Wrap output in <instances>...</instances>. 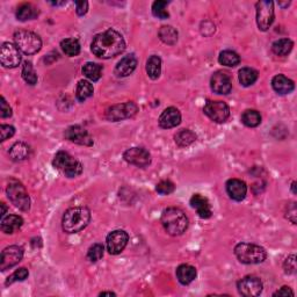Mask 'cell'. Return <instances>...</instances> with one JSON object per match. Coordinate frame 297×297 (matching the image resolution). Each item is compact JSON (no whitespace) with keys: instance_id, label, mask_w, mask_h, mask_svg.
Instances as JSON below:
<instances>
[{"instance_id":"6da1fadb","label":"cell","mask_w":297,"mask_h":297,"mask_svg":"<svg viewBox=\"0 0 297 297\" xmlns=\"http://www.w3.org/2000/svg\"><path fill=\"white\" fill-rule=\"evenodd\" d=\"M126 49V42L122 35L114 29L95 35L91 44V50L99 58L109 59L122 54Z\"/></svg>"},{"instance_id":"7a4b0ae2","label":"cell","mask_w":297,"mask_h":297,"mask_svg":"<svg viewBox=\"0 0 297 297\" xmlns=\"http://www.w3.org/2000/svg\"><path fill=\"white\" fill-rule=\"evenodd\" d=\"M161 224L165 231L171 236H180L188 228V218L181 209L175 207L167 208L161 214Z\"/></svg>"},{"instance_id":"3957f363","label":"cell","mask_w":297,"mask_h":297,"mask_svg":"<svg viewBox=\"0 0 297 297\" xmlns=\"http://www.w3.org/2000/svg\"><path fill=\"white\" fill-rule=\"evenodd\" d=\"M91 221V211L86 207H73L65 211L62 228L66 233H77L84 230Z\"/></svg>"},{"instance_id":"277c9868","label":"cell","mask_w":297,"mask_h":297,"mask_svg":"<svg viewBox=\"0 0 297 297\" xmlns=\"http://www.w3.org/2000/svg\"><path fill=\"white\" fill-rule=\"evenodd\" d=\"M235 254L240 263L246 265L261 264L267 258V252L264 247L250 243L237 244Z\"/></svg>"},{"instance_id":"5b68a950","label":"cell","mask_w":297,"mask_h":297,"mask_svg":"<svg viewBox=\"0 0 297 297\" xmlns=\"http://www.w3.org/2000/svg\"><path fill=\"white\" fill-rule=\"evenodd\" d=\"M52 165L68 178H76L83 172L81 162L65 151H59L56 153L54 160H52Z\"/></svg>"},{"instance_id":"8992f818","label":"cell","mask_w":297,"mask_h":297,"mask_svg":"<svg viewBox=\"0 0 297 297\" xmlns=\"http://www.w3.org/2000/svg\"><path fill=\"white\" fill-rule=\"evenodd\" d=\"M16 48L24 55H34L41 50L42 40L37 34L29 30H17L14 34Z\"/></svg>"},{"instance_id":"52a82bcc","label":"cell","mask_w":297,"mask_h":297,"mask_svg":"<svg viewBox=\"0 0 297 297\" xmlns=\"http://www.w3.org/2000/svg\"><path fill=\"white\" fill-rule=\"evenodd\" d=\"M7 196L10 202L22 211H28L30 208V197L24 186L17 180L12 179L7 185Z\"/></svg>"},{"instance_id":"ba28073f","label":"cell","mask_w":297,"mask_h":297,"mask_svg":"<svg viewBox=\"0 0 297 297\" xmlns=\"http://www.w3.org/2000/svg\"><path fill=\"white\" fill-rule=\"evenodd\" d=\"M257 9V24L260 30L266 31L274 22L275 12L273 1H258L256 3Z\"/></svg>"},{"instance_id":"9c48e42d","label":"cell","mask_w":297,"mask_h":297,"mask_svg":"<svg viewBox=\"0 0 297 297\" xmlns=\"http://www.w3.org/2000/svg\"><path fill=\"white\" fill-rule=\"evenodd\" d=\"M137 112H139V107H137L135 102L128 101L125 102V104L114 105L109 107L106 111V119L109 120V121L118 122L121 121V120L133 118L134 115H136Z\"/></svg>"},{"instance_id":"30bf717a","label":"cell","mask_w":297,"mask_h":297,"mask_svg":"<svg viewBox=\"0 0 297 297\" xmlns=\"http://www.w3.org/2000/svg\"><path fill=\"white\" fill-rule=\"evenodd\" d=\"M203 112L211 121L216 123H224L230 116L229 106L223 101H208Z\"/></svg>"},{"instance_id":"8fae6325","label":"cell","mask_w":297,"mask_h":297,"mask_svg":"<svg viewBox=\"0 0 297 297\" xmlns=\"http://www.w3.org/2000/svg\"><path fill=\"white\" fill-rule=\"evenodd\" d=\"M0 63L3 68L13 69L19 66L21 63V55L16 45L5 42L0 49Z\"/></svg>"},{"instance_id":"7c38bea8","label":"cell","mask_w":297,"mask_h":297,"mask_svg":"<svg viewBox=\"0 0 297 297\" xmlns=\"http://www.w3.org/2000/svg\"><path fill=\"white\" fill-rule=\"evenodd\" d=\"M239 294L245 297H254L259 296L263 292V282L259 278L249 275V277L243 278L242 280L238 281L237 284Z\"/></svg>"},{"instance_id":"4fadbf2b","label":"cell","mask_w":297,"mask_h":297,"mask_svg":"<svg viewBox=\"0 0 297 297\" xmlns=\"http://www.w3.org/2000/svg\"><path fill=\"white\" fill-rule=\"evenodd\" d=\"M128 240V233L123 231V230H115V231L109 233L107 236V239H106L107 251L111 254H114V256L120 254L126 249Z\"/></svg>"},{"instance_id":"5bb4252c","label":"cell","mask_w":297,"mask_h":297,"mask_svg":"<svg viewBox=\"0 0 297 297\" xmlns=\"http://www.w3.org/2000/svg\"><path fill=\"white\" fill-rule=\"evenodd\" d=\"M123 158H125L127 162L135 165L137 167L141 168L147 167L151 162V155L148 153V151L146 150L144 148H128V150L123 153Z\"/></svg>"},{"instance_id":"9a60e30c","label":"cell","mask_w":297,"mask_h":297,"mask_svg":"<svg viewBox=\"0 0 297 297\" xmlns=\"http://www.w3.org/2000/svg\"><path fill=\"white\" fill-rule=\"evenodd\" d=\"M23 249L17 245H12L6 247L1 252V259H0V270L6 271L8 268L15 266L22 260Z\"/></svg>"},{"instance_id":"2e32d148","label":"cell","mask_w":297,"mask_h":297,"mask_svg":"<svg viewBox=\"0 0 297 297\" xmlns=\"http://www.w3.org/2000/svg\"><path fill=\"white\" fill-rule=\"evenodd\" d=\"M65 139L70 142L79 144V146L91 147L93 146V137L88 132L80 126H71L65 130Z\"/></svg>"},{"instance_id":"e0dca14e","label":"cell","mask_w":297,"mask_h":297,"mask_svg":"<svg viewBox=\"0 0 297 297\" xmlns=\"http://www.w3.org/2000/svg\"><path fill=\"white\" fill-rule=\"evenodd\" d=\"M210 87L215 93L226 95L232 90L231 79H230V77L224 72H215L213 76H211Z\"/></svg>"},{"instance_id":"ac0fdd59","label":"cell","mask_w":297,"mask_h":297,"mask_svg":"<svg viewBox=\"0 0 297 297\" xmlns=\"http://www.w3.org/2000/svg\"><path fill=\"white\" fill-rule=\"evenodd\" d=\"M180 122H181V114H180L179 109H176L175 107L166 108L158 120L159 126L162 129L174 128V127L180 125Z\"/></svg>"},{"instance_id":"d6986e66","label":"cell","mask_w":297,"mask_h":297,"mask_svg":"<svg viewBox=\"0 0 297 297\" xmlns=\"http://www.w3.org/2000/svg\"><path fill=\"white\" fill-rule=\"evenodd\" d=\"M190 206H192L194 209H196L197 215L203 220H207V218H210L211 215H213V210H211V206L209 200L207 197H204L200 194H194L190 199Z\"/></svg>"},{"instance_id":"ffe728a7","label":"cell","mask_w":297,"mask_h":297,"mask_svg":"<svg viewBox=\"0 0 297 297\" xmlns=\"http://www.w3.org/2000/svg\"><path fill=\"white\" fill-rule=\"evenodd\" d=\"M226 192L229 196L235 201H243L247 193L246 183L239 179H230L226 182Z\"/></svg>"},{"instance_id":"44dd1931","label":"cell","mask_w":297,"mask_h":297,"mask_svg":"<svg viewBox=\"0 0 297 297\" xmlns=\"http://www.w3.org/2000/svg\"><path fill=\"white\" fill-rule=\"evenodd\" d=\"M137 66V58L135 55H127L118 63L115 68V73L119 77H128L135 71Z\"/></svg>"},{"instance_id":"7402d4cb","label":"cell","mask_w":297,"mask_h":297,"mask_svg":"<svg viewBox=\"0 0 297 297\" xmlns=\"http://www.w3.org/2000/svg\"><path fill=\"white\" fill-rule=\"evenodd\" d=\"M272 86L273 90L277 92L278 94L286 95L292 93L295 88V84L292 79H289L285 76V74H278L272 80Z\"/></svg>"},{"instance_id":"603a6c76","label":"cell","mask_w":297,"mask_h":297,"mask_svg":"<svg viewBox=\"0 0 297 297\" xmlns=\"http://www.w3.org/2000/svg\"><path fill=\"white\" fill-rule=\"evenodd\" d=\"M23 225V220L21 216L17 215H8L7 217L1 218V231L5 232L6 235H12L20 230L21 226Z\"/></svg>"},{"instance_id":"cb8c5ba5","label":"cell","mask_w":297,"mask_h":297,"mask_svg":"<svg viewBox=\"0 0 297 297\" xmlns=\"http://www.w3.org/2000/svg\"><path fill=\"white\" fill-rule=\"evenodd\" d=\"M196 270L195 267L190 266V265H180L176 268V278L179 282L183 286L192 284L196 279Z\"/></svg>"},{"instance_id":"d4e9b609","label":"cell","mask_w":297,"mask_h":297,"mask_svg":"<svg viewBox=\"0 0 297 297\" xmlns=\"http://www.w3.org/2000/svg\"><path fill=\"white\" fill-rule=\"evenodd\" d=\"M30 148L23 142H17L9 148V157L13 161H22L29 158Z\"/></svg>"},{"instance_id":"484cf974","label":"cell","mask_w":297,"mask_h":297,"mask_svg":"<svg viewBox=\"0 0 297 297\" xmlns=\"http://www.w3.org/2000/svg\"><path fill=\"white\" fill-rule=\"evenodd\" d=\"M174 141L179 148H187L196 141L195 133L189 129H182L175 134Z\"/></svg>"},{"instance_id":"4316f807","label":"cell","mask_w":297,"mask_h":297,"mask_svg":"<svg viewBox=\"0 0 297 297\" xmlns=\"http://www.w3.org/2000/svg\"><path fill=\"white\" fill-rule=\"evenodd\" d=\"M38 15V10L36 7L31 3H22L16 9V19L20 21L33 20Z\"/></svg>"},{"instance_id":"83f0119b","label":"cell","mask_w":297,"mask_h":297,"mask_svg":"<svg viewBox=\"0 0 297 297\" xmlns=\"http://www.w3.org/2000/svg\"><path fill=\"white\" fill-rule=\"evenodd\" d=\"M293 47H294V43H293L292 40H289V38H280V40L275 41L272 44V51L277 56H287L288 54H291Z\"/></svg>"},{"instance_id":"f1b7e54d","label":"cell","mask_w":297,"mask_h":297,"mask_svg":"<svg viewBox=\"0 0 297 297\" xmlns=\"http://www.w3.org/2000/svg\"><path fill=\"white\" fill-rule=\"evenodd\" d=\"M94 93L93 85H92L90 81L87 80H80L77 85V91H76V97L77 100L79 102H84L87 100L88 98H91Z\"/></svg>"},{"instance_id":"f546056e","label":"cell","mask_w":297,"mask_h":297,"mask_svg":"<svg viewBox=\"0 0 297 297\" xmlns=\"http://www.w3.org/2000/svg\"><path fill=\"white\" fill-rule=\"evenodd\" d=\"M147 73L151 79H158L161 73V59L158 56H151L147 62Z\"/></svg>"},{"instance_id":"4dcf8cb0","label":"cell","mask_w":297,"mask_h":297,"mask_svg":"<svg viewBox=\"0 0 297 297\" xmlns=\"http://www.w3.org/2000/svg\"><path fill=\"white\" fill-rule=\"evenodd\" d=\"M218 62L223 66H228V68H235L240 63V57L237 52L232 50H224L220 54Z\"/></svg>"},{"instance_id":"1f68e13d","label":"cell","mask_w":297,"mask_h":297,"mask_svg":"<svg viewBox=\"0 0 297 297\" xmlns=\"http://www.w3.org/2000/svg\"><path fill=\"white\" fill-rule=\"evenodd\" d=\"M159 38L168 45H173L178 41V31L171 26H162L159 29Z\"/></svg>"},{"instance_id":"d6a6232c","label":"cell","mask_w":297,"mask_h":297,"mask_svg":"<svg viewBox=\"0 0 297 297\" xmlns=\"http://www.w3.org/2000/svg\"><path fill=\"white\" fill-rule=\"evenodd\" d=\"M242 122L249 128H256L261 123V115L258 111L254 109H247L243 113Z\"/></svg>"},{"instance_id":"836d02e7","label":"cell","mask_w":297,"mask_h":297,"mask_svg":"<svg viewBox=\"0 0 297 297\" xmlns=\"http://www.w3.org/2000/svg\"><path fill=\"white\" fill-rule=\"evenodd\" d=\"M83 73L90 80L98 81L102 76V68L101 65L97 64V63L88 62L83 66Z\"/></svg>"},{"instance_id":"e575fe53","label":"cell","mask_w":297,"mask_h":297,"mask_svg":"<svg viewBox=\"0 0 297 297\" xmlns=\"http://www.w3.org/2000/svg\"><path fill=\"white\" fill-rule=\"evenodd\" d=\"M61 48L63 52L69 57L78 56L80 52V44L76 38H65L61 42Z\"/></svg>"},{"instance_id":"d590c367","label":"cell","mask_w":297,"mask_h":297,"mask_svg":"<svg viewBox=\"0 0 297 297\" xmlns=\"http://www.w3.org/2000/svg\"><path fill=\"white\" fill-rule=\"evenodd\" d=\"M238 78H239L240 84H242L243 86L247 87V86H251V85H253L254 83H256L258 79V72L254 69L243 68L239 71Z\"/></svg>"},{"instance_id":"8d00e7d4","label":"cell","mask_w":297,"mask_h":297,"mask_svg":"<svg viewBox=\"0 0 297 297\" xmlns=\"http://www.w3.org/2000/svg\"><path fill=\"white\" fill-rule=\"evenodd\" d=\"M167 1H164V0H158V1H154L153 5H152V14L158 19L165 20L168 19L169 13L167 10Z\"/></svg>"},{"instance_id":"74e56055","label":"cell","mask_w":297,"mask_h":297,"mask_svg":"<svg viewBox=\"0 0 297 297\" xmlns=\"http://www.w3.org/2000/svg\"><path fill=\"white\" fill-rule=\"evenodd\" d=\"M22 78L27 84H29L33 86L37 83V74L35 72L33 68V64L30 62H24L22 66Z\"/></svg>"},{"instance_id":"f35d334b","label":"cell","mask_w":297,"mask_h":297,"mask_svg":"<svg viewBox=\"0 0 297 297\" xmlns=\"http://www.w3.org/2000/svg\"><path fill=\"white\" fill-rule=\"evenodd\" d=\"M104 252H105V247L102 244H93L90 249H88L87 252V259L91 261V263H97L104 257Z\"/></svg>"},{"instance_id":"ab89813d","label":"cell","mask_w":297,"mask_h":297,"mask_svg":"<svg viewBox=\"0 0 297 297\" xmlns=\"http://www.w3.org/2000/svg\"><path fill=\"white\" fill-rule=\"evenodd\" d=\"M28 275H29V272H28L27 268H24V267L19 268V270H16L12 275H9V277L7 278L6 286L12 285V284H14V282H17V281L26 280V279L28 278Z\"/></svg>"},{"instance_id":"60d3db41","label":"cell","mask_w":297,"mask_h":297,"mask_svg":"<svg viewBox=\"0 0 297 297\" xmlns=\"http://www.w3.org/2000/svg\"><path fill=\"white\" fill-rule=\"evenodd\" d=\"M174 189H175L174 183L169 181V180H161V181L157 185V187H155V190H157L160 195H168V194L174 192Z\"/></svg>"},{"instance_id":"b9f144b4","label":"cell","mask_w":297,"mask_h":297,"mask_svg":"<svg viewBox=\"0 0 297 297\" xmlns=\"http://www.w3.org/2000/svg\"><path fill=\"white\" fill-rule=\"evenodd\" d=\"M284 268H285V272L287 274H295L296 273V256L295 254H292V256H289L287 259L285 260Z\"/></svg>"},{"instance_id":"7bdbcfd3","label":"cell","mask_w":297,"mask_h":297,"mask_svg":"<svg viewBox=\"0 0 297 297\" xmlns=\"http://www.w3.org/2000/svg\"><path fill=\"white\" fill-rule=\"evenodd\" d=\"M0 134H1V141L3 142V141L13 137L14 134H15V129H14V127L12 126L1 125L0 126Z\"/></svg>"},{"instance_id":"ee69618b","label":"cell","mask_w":297,"mask_h":297,"mask_svg":"<svg viewBox=\"0 0 297 297\" xmlns=\"http://www.w3.org/2000/svg\"><path fill=\"white\" fill-rule=\"evenodd\" d=\"M0 116H1L2 119L12 116V108L9 107V105L7 104L3 97H1V104H0Z\"/></svg>"},{"instance_id":"f6af8a7d","label":"cell","mask_w":297,"mask_h":297,"mask_svg":"<svg viewBox=\"0 0 297 297\" xmlns=\"http://www.w3.org/2000/svg\"><path fill=\"white\" fill-rule=\"evenodd\" d=\"M296 216H297V210H296V203L292 202L288 204V211L286 217L291 221L293 224H296Z\"/></svg>"},{"instance_id":"bcb514c9","label":"cell","mask_w":297,"mask_h":297,"mask_svg":"<svg viewBox=\"0 0 297 297\" xmlns=\"http://www.w3.org/2000/svg\"><path fill=\"white\" fill-rule=\"evenodd\" d=\"M74 5H76V10H77L78 15L83 16L87 13V10H88V2L87 1H76L74 2Z\"/></svg>"},{"instance_id":"7dc6e473","label":"cell","mask_w":297,"mask_h":297,"mask_svg":"<svg viewBox=\"0 0 297 297\" xmlns=\"http://www.w3.org/2000/svg\"><path fill=\"white\" fill-rule=\"evenodd\" d=\"M294 296V292L292 291L291 288L287 287V286H284L281 289H279L278 292H275L273 296Z\"/></svg>"},{"instance_id":"c3c4849f","label":"cell","mask_w":297,"mask_h":297,"mask_svg":"<svg viewBox=\"0 0 297 297\" xmlns=\"http://www.w3.org/2000/svg\"><path fill=\"white\" fill-rule=\"evenodd\" d=\"M0 206H1V214H0V216H1V218H3V217H5V215H6L7 207H6V204L3 203V202L1 204H0Z\"/></svg>"},{"instance_id":"681fc988","label":"cell","mask_w":297,"mask_h":297,"mask_svg":"<svg viewBox=\"0 0 297 297\" xmlns=\"http://www.w3.org/2000/svg\"><path fill=\"white\" fill-rule=\"evenodd\" d=\"M106 295H108V296H115L114 293H112V292H102V293H100V296H106Z\"/></svg>"},{"instance_id":"f907efd6","label":"cell","mask_w":297,"mask_h":297,"mask_svg":"<svg viewBox=\"0 0 297 297\" xmlns=\"http://www.w3.org/2000/svg\"><path fill=\"white\" fill-rule=\"evenodd\" d=\"M292 190H293V193L294 194H296L297 192H296V181H294L292 183Z\"/></svg>"},{"instance_id":"816d5d0a","label":"cell","mask_w":297,"mask_h":297,"mask_svg":"<svg viewBox=\"0 0 297 297\" xmlns=\"http://www.w3.org/2000/svg\"><path fill=\"white\" fill-rule=\"evenodd\" d=\"M289 3H291L289 1H288V2H285V3H284V2H279V5L282 6V7H286V6H288Z\"/></svg>"}]
</instances>
